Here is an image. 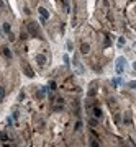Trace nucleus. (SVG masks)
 Masks as SVG:
<instances>
[{"label":"nucleus","instance_id":"nucleus-5","mask_svg":"<svg viewBox=\"0 0 136 147\" xmlns=\"http://www.w3.org/2000/svg\"><path fill=\"white\" fill-rule=\"evenodd\" d=\"M94 115H95V118H102V111H100V108H97V106H95L94 108Z\"/></svg>","mask_w":136,"mask_h":147},{"label":"nucleus","instance_id":"nucleus-4","mask_svg":"<svg viewBox=\"0 0 136 147\" xmlns=\"http://www.w3.org/2000/svg\"><path fill=\"white\" fill-rule=\"evenodd\" d=\"M39 13H41L43 18H46V20L49 18V13H48V10H46V8H43V7H39Z\"/></svg>","mask_w":136,"mask_h":147},{"label":"nucleus","instance_id":"nucleus-6","mask_svg":"<svg viewBox=\"0 0 136 147\" xmlns=\"http://www.w3.org/2000/svg\"><path fill=\"white\" fill-rule=\"evenodd\" d=\"M10 30H12L10 23H7V21H5V23H3V31H5L7 34H8V33H10Z\"/></svg>","mask_w":136,"mask_h":147},{"label":"nucleus","instance_id":"nucleus-11","mask_svg":"<svg viewBox=\"0 0 136 147\" xmlns=\"http://www.w3.org/2000/svg\"><path fill=\"white\" fill-rule=\"evenodd\" d=\"M72 42H71V41H67V49H69V51H72Z\"/></svg>","mask_w":136,"mask_h":147},{"label":"nucleus","instance_id":"nucleus-10","mask_svg":"<svg viewBox=\"0 0 136 147\" xmlns=\"http://www.w3.org/2000/svg\"><path fill=\"white\" fill-rule=\"evenodd\" d=\"M123 44H125V38H120L118 39V46H123Z\"/></svg>","mask_w":136,"mask_h":147},{"label":"nucleus","instance_id":"nucleus-12","mask_svg":"<svg viewBox=\"0 0 136 147\" xmlns=\"http://www.w3.org/2000/svg\"><path fill=\"white\" fill-rule=\"evenodd\" d=\"M133 69H135V70H136V62H135V64H133Z\"/></svg>","mask_w":136,"mask_h":147},{"label":"nucleus","instance_id":"nucleus-7","mask_svg":"<svg viewBox=\"0 0 136 147\" xmlns=\"http://www.w3.org/2000/svg\"><path fill=\"white\" fill-rule=\"evenodd\" d=\"M3 54H5V57H7V59L12 57V53L8 51V47H3Z\"/></svg>","mask_w":136,"mask_h":147},{"label":"nucleus","instance_id":"nucleus-8","mask_svg":"<svg viewBox=\"0 0 136 147\" xmlns=\"http://www.w3.org/2000/svg\"><path fill=\"white\" fill-rule=\"evenodd\" d=\"M128 87L133 90H136V80H133V82H128Z\"/></svg>","mask_w":136,"mask_h":147},{"label":"nucleus","instance_id":"nucleus-3","mask_svg":"<svg viewBox=\"0 0 136 147\" xmlns=\"http://www.w3.org/2000/svg\"><path fill=\"white\" fill-rule=\"evenodd\" d=\"M89 44L87 42H82V46H80V51H82V54H89Z\"/></svg>","mask_w":136,"mask_h":147},{"label":"nucleus","instance_id":"nucleus-1","mask_svg":"<svg viewBox=\"0 0 136 147\" xmlns=\"http://www.w3.org/2000/svg\"><path fill=\"white\" fill-rule=\"evenodd\" d=\"M125 64H126V59L123 57V56H120V57L116 59V67H115V72L118 74V75H121V74H123V69H125Z\"/></svg>","mask_w":136,"mask_h":147},{"label":"nucleus","instance_id":"nucleus-2","mask_svg":"<svg viewBox=\"0 0 136 147\" xmlns=\"http://www.w3.org/2000/svg\"><path fill=\"white\" fill-rule=\"evenodd\" d=\"M36 61H38V64L43 67V65H44V62H46V57H44L43 54H38V56H36Z\"/></svg>","mask_w":136,"mask_h":147},{"label":"nucleus","instance_id":"nucleus-9","mask_svg":"<svg viewBox=\"0 0 136 147\" xmlns=\"http://www.w3.org/2000/svg\"><path fill=\"white\" fill-rule=\"evenodd\" d=\"M3 96H5V92H3V88L0 87V101L3 100Z\"/></svg>","mask_w":136,"mask_h":147}]
</instances>
